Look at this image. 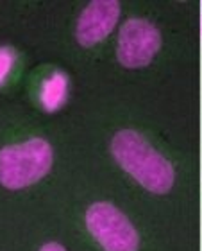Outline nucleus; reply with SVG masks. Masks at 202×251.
Listing matches in <instances>:
<instances>
[{"label": "nucleus", "instance_id": "obj_1", "mask_svg": "<svg viewBox=\"0 0 202 251\" xmlns=\"http://www.w3.org/2000/svg\"><path fill=\"white\" fill-rule=\"evenodd\" d=\"M111 152L125 173L154 194H166L174 185L172 163L136 131H118L111 142Z\"/></svg>", "mask_w": 202, "mask_h": 251}, {"label": "nucleus", "instance_id": "obj_3", "mask_svg": "<svg viewBox=\"0 0 202 251\" xmlns=\"http://www.w3.org/2000/svg\"><path fill=\"white\" fill-rule=\"evenodd\" d=\"M86 226L106 251H138V233L111 203H95L86 212Z\"/></svg>", "mask_w": 202, "mask_h": 251}, {"label": "nucleus", "instance_id": "obj_2", "mask_svg": "<svg viewBox=\"0 0 202 251\" xmlns=\"http://www.w3.org/2000/svg\"><path fill=\"white\" fill-rule=\"evenodd\" d=\"M52 167V147L43 138H31L0 151V183L20 190L38 183Z\"/></svg>", "mask_w": 202, "mask_h": 251}, {"label": "nucleus", "instance_id": "obj_5", "mask_svg": "<svg viewBox=\"0 0 202 251\" xmlns=\"http://www.w3.org/2000/svg\"><path fill=\"white\" fill-rule=\"evenodd\" d=\"M120 18V4L114 0H95L81 13L77 40L84 47H93L111 34Z\"/></svg>", "mask_w": 202, "mask_h": 251}, {"label": "nucleus", "instance_id": "obj_7", "mask_svg": "<svg viewBox=\"0 0 202 251\" xmlns=\"http://www.w3.org/2000/svg\"><path fill=\"white\" fill-rule=\"evenodd\" d=\"M16 61V54L11 47H0V86L7 81L9 74L13 72Z\"/></svg>", "mask_w": 202, "mask_h": 251}, {"label": "nucleus", "instance_id": "obj_4", "mask_svg": "<svg viewBox=\"0 0 202 251\" xmlns=\"http://www.w3.org/2000/svg\"><path fill=\"white\" fill-rule=\"evenodd\" d=\"M161 47V34L151 22L133 18L120 29L116 56L127 68L147 67Z\"/></svg>", "mask_w": 202, "mask_h": 251}, {"label": "nucleus", "instance_id": "obj_8", "mask_svg": "<svg viewBox=\"0 0 202 251\" xmlns=\"http://www.w3.org/2000/svg\"><path fill=\"white\" fill-rule=\"evenodd\" d=\"M40 251H67L61 244H57V242H50V244H45Z\"/></svg>", "mask_w": 202, "mask_h": 251}, {"label": "nucleus", "instance_id": "obj_6", "mask_svg": "<svg viewBox=\"0 0 202 251\" xmlns=\"http://www.w3.org/2000/svg\"><path fill=\"white\" fill-rule=\"evenodd\" d=\"M68 97V75L65 72H52L42 84L40 104L45 111L52 113L65 104Z\"/></svg>", "mask_w": 202, "mask_h": 251}]
</instances>
